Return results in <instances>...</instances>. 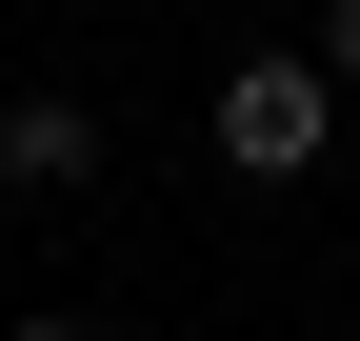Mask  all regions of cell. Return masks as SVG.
I'll use <instances>...</instances> for the list:
<instances>
[{"mask_svg": "<svg viewBox=\"0 0 360 341\" xmlns=\"http://www.w3.org/2000/svg\"><path fill=\"white\" fill-rule=\"evenodd\" d=\"M300 61H321V80H360V0H321V40H300Z\"/></svg>", "mask_w": 360, "mask_h": 341, "instance_id": "3", "label": "cell"}, {"mask_svg": "<svg viewBox=\"0 0 360 341\" xmlns=\"http://www.w3.org/2000/svg\"><path fill=\"white\" fill-rule=\"evenodd\" d=\"M200 141L240 161V181H321V141H340V80H321V61H240Z\"/></svg>", "mask_w": 360, "mask_h": 341, "instance_id": "1", "label": "cell"}, {"mask_svg": "<svg viewBox=\"0 0 360 341\" xmlns=\"http://www.w3.org/2000/svg\"><path fill=\"white\" fill-rule=\"evenodd\" d=\"M0 341H101V321H0Z\"/></svg>", "mask_w": 360, "mask_h": 341, "instance_id": "4", "label": "cell"}, {"mask_svg": "<svg viewBox=\"0 0 360 341\" xmlns=\"http://www.w3.org/2000/svg\"><path fill=\"white\" fill-rule=\"evenodd\" d=\"M0 181H20V201H80V181H101V101H60V80L0 101Z\"/></svg>", "mask_w": 360, "mask_h": 341, "instance_id": "2", "label": "cell"}]
</instances>
